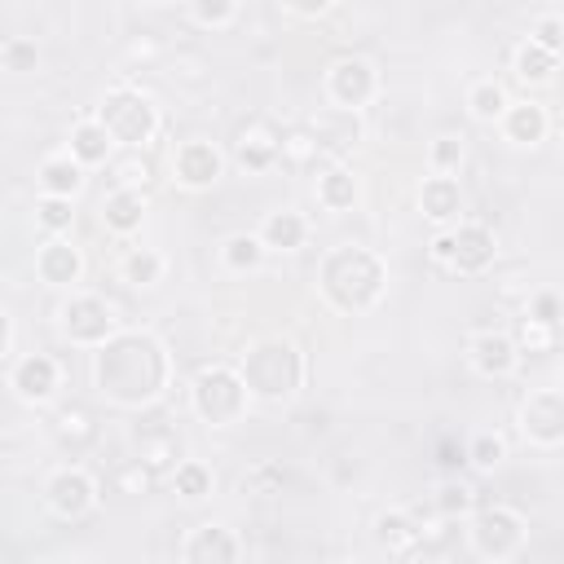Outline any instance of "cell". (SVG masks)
Segmentation results:
<instances>
[{
    "instance_id": "cell-1",
    "label": "cell",
    "mask_w": 564,
    "mask_h": 564,
    "mask_svg": "<svg viewBox=\"0 0 564 564\" xmlns=\"http://www.w3.org/2000/svg\"><path fill=\"white\" fill-rule=\"evenodd\" d=\"M93 383L110 405L145 410L172 383V352L150 330H119L93 352Z\"/></svg>"
},
{
    "instance_id": "cell-2",
    "label": "cell",
    "mask_w": 564,
    "mask_h": 564,
    "mask_svg": "<svg viewBox=\"0 0 564 564\" xmlns=\"http://www.w3.org/2000/svg\"><path fill=\"white\" fill-rule=\"evenodd\" d=\"M388 286V264L379 251L361 247V242H344V247H330L317 264V291L330 308L339 313H366L379 304Z\"/></svg>"
},
{
    "instance_id": "cell-3",
    "label": "cell",
    "mask_w": 564,
    "mask_h": 564,
    "mask_svg": "<svg viewBox=\"0 0 564 564\" xmlns=\"http://www.w3.org/2000/svg\"><path fill=\"white\" fill-rule=\"evenodd\" d=\"M234 370H238L247 397L251 401H264V405H286L304 388V352L286 335H260V339H251Z\"/></svg>"
},
{
    "instance_id": "cell-4",
    "label": "cell",
    "mask_w": 564,
    "mask_h": 564,
    "mask_svg": "<svg viewBox=\"0 0 564 564\" xmlns=\"http://www.w3.org/2000/svg\"><path fill=\"white\" fill-rule=\"evenodd\" d=\"M97 123L110 132L115 145H123L128 154H137V150L154 145V137H159V128H163V115H159L154 97H145L141 88L119 84V88H110V93L101 97Z\"/></svg>"
},
{
    "instance_id": "cell-5",
    "label": "cell",
    "mask_w": 564,
    "mask_h": 564,
    "mask_svg": "<svg viewBox=\"0 0 564 564\" xmlns=\"http://www.w3.org/2000/svg\"><path fill=\"white\" fill-rule=\"evenodd\" d=\"M247 405H251V397H247L238 370L225 366V361L203 366V370L194 375V383H189V410H194L203 423H212V427H234V423L247 414Z\"/></svg>"
},
{
    "instance_id": "cell-6",
    "label": "cell",
    "mask_w": 564,
    "mask_h": 564,
    "mask_svg": "<svg viewBox=\"0 0 564 564\" xmlns=\"http://www.w3.org/2000/svg\"><path fill=\"white\" fill-rule=\"evenodd\" d=\"M427 251H432V260H436L441 269L471 278V273H485V269L498 260V238H494V229L480 225V220H458V225L441 229Z\"/></svg>"
},
{
    "instance_id": "cell-7",
    "label": "cell",
    "mask_w": 564,
    "mask_h": 564,
    "mask_svg": "<svg viewBox=\"0 0 564 564\" xmlns=\"http://www.w3.org/2000/svg\"><path fill=\"white\" fill-rule=\"evenodd\" d=\"M467 542H471V551H476L480 560L502 564V560H516V555L524 551L529 524H524V516H520L516 507L494 502V507H480V511L467 520Z\"/></svg>"
},
{
    "instance_id": "cell-8",
    "label": "cell",
    "mask_w": 564,
    "mask_h": 564,
    "mask_svg": "<svg viewBox=\"0 0 564 564\" xmlns=\"http://www.w3.org/2000/svg\"><path fill=\"white\" fill-rule=\"evenodd\" d=\"M62 317V335L75 344V348H101L110 335H119V317H115V304L97 291H70L57 308Z\"/></svg>"
},
{
    "instance_id": "cell-9",
    "label": "cell",
    "mask_w": 564,
    "mask_h": 564,
    "mask_svg": "<svg viewBox=\"0 0 564 564\" xmlns=\"http://www.w3.org/2000/svg\"><path fill=\"white\" fill-rule=\"evenodd\" d=\"M322 88H326V101H330L335 110L361 115V110L379 97V70H375L370 57H361V53H344V57H335V62L326 66Z\"/></svg>"
},
{
    "instance_id": "cell-10",
    "label": "cell",
    "mask_w": 564,
    "mask_h": 564,
    "mask_svg": "<svg viewBox=\"0 0 564 564\" xmlns=\"http://www.w3.org/2000/svg\"><path fill=\"white\" fill-rule=\"evenodd\" d=\"M520 436L538 449H555L564 441V392L538 388L520 401Z\"/></svg>"
},
{
    "instance_id": "cell-11",
    "label": "cell",
    "mask_w": 564,
    "mask_h": 564,
    "mask_svg": "<svg viewBox=\"0 0 564 564\" xmlns=\"http://www.w3.org/2000/svg\"><path fill=\"white\" fill-rule=\"evenodd\" d=\"M181 564H242V538L220 520H198L181 538Z\"/></svg>"
},
{
    "instance_id": "cell-12",
    "label": "cell",
    "mask_w": 564,
    "mask_h": 564,
    "mask_svg": "<svg viewBox=\"0 0 564 564\" xmlns=\"http://www.w3.org/2000/svg\"><path fill=\"white\" fill-rule=\"evenodd\" d=\"M172 176H176V185H185V189H212V185L225 176V154H220V145L207 141V137L181 141V145L172 150Z\"/></svg>"
},
{
    "instance_id": "cell-13",
    "label": "cell",
    "mask_w": 564,
    "mask_h": 564,
    "mask_svg": "<svg viewBox=\"0 0 564 564\" xmlns=\"http://www.w3.org/2000/svg\"><path fill=\"white\" fill-rule=\"evenodd\" d=\"M44 502L62 520H84L97 507V480L84 467H57L44 485Z\"/></svg>"
},
{
    "instance_id": "cell-14",
    "label": "cell",
    "mask_w": 564,
    "mask_h": 564,
    "mask_svg": "<svg viewBox=\"0 0 564 564\" xmlns=\"http://www.w3.org/2000/svg\"><path fill=\"white\" fill-rule=\"evenodd\" d=\"M9 388H13V397L26 401V405L53 401V392L62 388V366H57V357H48V352H26V357H18L13 370H9Z\"/></svg>"
},
{
    "instance_id": "cell-15",
    "label": "cell",
    "mask_w": 564,
    "mask_h": 564,
    "mask_svg": "<svg viewBox=\"0 0 564 564\" xmlns=\"http://www.w3.org/2000/svg\"><path fill=\"white\" fill-rule=\"evenodd\" d=\"M304 132L317 145V154H330V159H339L344 150H352L366 137L361 115H348V110H335V106H322L317 115H308Z\"/></svg>"
},
{
    "instance_id": "cell-16",
    "label": "cell",
    "mask_w": 564,
    "mask_h": 564,
    "mask_svg": "<svg viewBox=\"0 0 564 564\" xmlns=\"http://www.w3.org/2000/svg\"><path fill=\"white\" fill-rule=\"evenodd\" d=\"M35 278L44 286L75 291V282L84 278V251L70 238H44L40 251H35Z\"/></svg>"
},
{
    "instance_id": "cell-17",
    "label": "cell",
    "mask_w": 564,
    "mask_h": 564,
    "mask_svg": "<svg viewBox=\"0 0 564 564\" xmlns=\"http://www.w3.org/2000/svg\"><path fill=\"white\" fill-rule=\"evenodd\" d=\"M234 159H238L251 176H260V172H269V167L282 163V137H278L264 119H251V123L238 128V137H234Z\"/></svg>"
},
{
    "instance_id": "cell-18",
    "label": "cell",
    "mask_w": 564,
    "mask_h": 564,
    "mask_svg": "<svg viewBox=\"0 0 564 564\" xmlns=\"http://www.w3.org/2000/svg\"><path fill=\"white\" fill-rule=\"evenodd\" d=\"M467 361H471V370L485 375V379H507V375L520 366V352H516V339H511L507 330H480V335H471V344H467Z\"/></svg>"
},
{
    "instance_id": "cell-19",
    "label": "cell",
    "mask_w": 564,
    "mask_h": 564,
    "mask_svg": "<svg viewBox=\"0 0 564 564\" xmlns=\"http://www.w3.org/2000/svg\"><path fill=\"white\" fill-rule=\"evenodd\" d=\"M498 128H502V137L511 141V145H542L546 141V132H551V115H546V106L542 101H511L507 110H502V119H498Z\"/></svg>"
},
{
    "instance_id": "cell-20",
    "label": "cell",
    "mask_w": 564,
    "mask_h": 564,
    "mask_svg": "<svg viewBox=\"0 0 564 564\" xmlns=\"http://www.w3.org/2000/svg\"><path fill=\"white\" fill-rule=\"evenodd\" d=\"M375 542H379L392 560H410V555L423 546V529L414 524V516H410V511L388 507V511H379V516H375Z\"/></svg>"
},
{
    "instance_id": "cell-21",
    "label": "cell",
    "mask_w": 564,
    "mask_h": 564,
    "mask_svg": "<svg viewBox=\"0 0 564 564\" xmlns=\"http://www.w3.org/2000/svg\"><path fill=\"white\" fill-rule=\"evenodd\" d=\"M66 154H70L84 172H88V167H106V163L115 159V141H110V132L97 123V115H88V119H79V123L70 128Z\"/></svg>"
},
{
    "instance_id": "cell-22",
    "label": "cell",
    "mask_w": 564,
    "mask_h": 564,
    "mask_svg": "<svg viewBox=\"0 0 564 564\" xmlns=\"http://www.w3.org/2000/svg\"><path fill=\"white\" fill-rule=\"evenodd\" d=\"M419 212H423L432 225H441V229L458 225V212H463V189H458V181H454V176H423V185H419Z\"/></svg>"
},
{
    "instance_id": "cell-23",
    "label": "cell",
    "mask_w": 564,
    "mask_h": 564,
    "mask_svg": "<svg viewBox=\"0 0 564 564\" xmlns=\"http://www.w3.org/2000/svg\"><path fill=\"white\" fill-rule=\"evenodd\" d=\"M256 238H260L264 251H300L308 242V216L295 212V207H278L260 220Z\"/></svg>"
},
{
    "instance_id": "cell-24",
    "label": "cell",
    "mask_w": 564,
    "mask_h": 564,
    "mask_svg": "<svg viewBox=\"0 0 564 564\" xmlns=\"http://www.w3.org/2000/svg\"><path fill=\"white\" fill-rule=\"evenodd\" d=\"M101 225L115 238H132L145 225V194L141 189H110L101 198Z\"/></svg>"
},
{
    "instance_id": "cell-25",
    "label": "cell",
    "mask_w": 564,
    "mask_h": 564,
    "mask_svg": "<svg viewBox=\"0 0 564 564\" xmlns=\"http://www.w3.org/2000/svg\"><path fill=\"white\" fill-rule=\"evenodd\" d=\"M84 167L66 154V150H57V154H48L44 163H40V189H44V198H70L75 203V194L84 189Z\"/></svg>"
},
{
    "instance_id": "cell-26",
    "label": "cell",
    "mask_w": 564,
    "mask_h": 564,
    "mask_svg": "<svg viewBox=\"0 0 564 564\" xmlns=\"http://www.w3.org/2000/svg\"><path fill=\"white\" fill-rule=\"evenodd\" d=\"M357 198H361V185L344 163H330L326 172H317V203L326 212H352Z\"/></svg>"
},
{
    "instance_id": "cell-27",
    "label": "cell",
    "mask_w": 564,
    "mask_h": 564,
    "mask_svg": "<svg viewBox=\"0 0 564 564\" xmlns=\"http://www.w3.org/2000/svg\"><path fill=\"white\" fill-rule=\"evenodd\" d=\"M511 70H516L520 84H533V88H538V84H551V79H555L560 57L546 53V48H538L533 40H520L516 53H511Z\"/></svg>"
},
{
    "instance_id": "cell-28",
    "label": "cell",
    "mask_w": 564,
    "mask_h": 564,
    "mask_svg": "<svg viewBox=\"0 0 564 564\" xmlns=\"http://www.w3.org/2000/svg\"><path fill=\"white\" fill-rule=\"evenodd\" d=\"M507 106H511V97H507V88H502L494 75H485V79H476V84L467 88V115H471L476 123H498Z\"/></svg>"
},
{
    "instance_id": "cell-29",
    "label": "cell",
    "mask_w": 564,
    "mask_h": 564,
    "mask_svg": "<svg viewBox=\"0 0 564 564\" xmlns=\"http://www.w3.org/2000/svg\"><path fill=\"white\" fill-rule=\"evenodd\" d=\"M163 269H167V260L154 247H128V256L119 260V273L128 286H154V282H163Z\"/></svg>"
},
{
    "instance_id": "cell-30",
    "label": "cell",
    "mask_w": 564,
    "mask_h": 564,
    "mask_svg": "<svg viewBox=\"0 0 564 564\" xmlns=\"http://www.w3.org/2000/svg\"><path fill=\"white\" fill-rule=\"evenodd\" d=\"M212 485H216V476H212V467L198 463V458H181V463L172 467V489H176L185 502H203V498L212 494Z\"/></svg>"
},
{
    "instance_id": "cell-31",
    "label": "cell",
    "mask_w": 564,
    "mask_h": 564,
    "mask_svg": "<svg viewBox=\"0 0 564 564\" xmlns=\"http://www.w3.org/2000/svg\"><path fill=\"white\" fill-rule=\"evenodd\" d=\"M220 264H225L229 273H251V269H260V264H264L260 238H256V234H229L225 247H220Z\"/></svg>"
},
{
    "instance_id": "cell-32",
    "label": "cell",
    "mask_w": 564,
    "mask_h": 564,
    "mask_svg": "<svg viewBox=\"0 0 564 564\" xmlns=\"http://www.w3.org/2000/svg\"><path fill=\"white\" fill-rule=\"evenodd\" d=\"M35 225L48 234V238H66L70 225H75V203L70 198H44L35 203Z\"/></svg>"
},
{
    "instance_id": "cell-33",
    "label": "cell",
    "mask_w": 564,
    "mask_h": 564,
    "mask_svg": "<svg viewBox=\"0 0 564 564\" xmlns=\"http://www.w3.org/2000/svg\"><path fill=\"white\" fill-rule=\"evenodd\" d=\"M502 458H507V441L498 432H476L471 445L463 449V463H471L476 471H494L502 467Z\"/></svg>"
},
{
    "instance_id": "cell-34",
    "label": "cell",
    "mask_w": 564,
    "mask_h": 564,
    "mask_svg": "<svg viewBox=\"0 0 564 564\" xmlns=\"http://www.w3.org/2000/svg\"><path fill=\"white\" fill-rule=\"evenodd\" d=\"M463 159H467V150H463L458 137H436V141L427 145V167H432V176H454V172L463 167Z\"/></svg>"
},
{
    "instance_id": "cell-35",
    "label": "cell",
    "mask_w": 564,
    "mask_h": 564,
    "mask_svg": "<svg viewBox=\"0 0 564 564\" xmlns=\"http://www.w3.org/2000/svg\"><path fill=\"white\" fill-rule=\"evenodd\" d=\"M0 62H4V70L26 75V70L40 66V48H35V40H4L0 44Z\"/></svg>"
},
{
    "instance_id": "cell-36",
    "label": "cell",
    "mask_w": 564,
    "mask_h": 564,
    "mask_svg": "<svg viewBox=\"0 0 564 564\" xmlns=\"http://www.w3.org/2000/svg\"><path fill=\"white\" fill-rule=\"evenodd\" d=\"M189 18L198 22V26H229L234 18H238V4L234 0H194L189 4Z\"/></svg>"
},
{
    "instance_id": "cell-37",
    "label": "cell",
    "mask_w": 564,
    "mask_h": 564,
    "mask_svg": "<svg viewBox=\"0 0 564 564\" xmlns=\"http://www.w3.org/2000/svg\"><path fill=\"white\" fill-rule=\"evenodd\" d=\"M564 13L560 9H551V13H542L538 22H533V31H529V40L538 44V48H546V53H555L560 57V48H564Z\"/></svg>"
},
{
    "instance_id": "cell-38",
    "label": "cell",
    "mask_w": 564,
    "mask_h": 564,
    "mask_svg": "<svg viewBox=\"0 0 564 564\" xmlns=\"http://www.w3.org/2000/svg\"><path fill=\"white\" fill-rule=\"evenodd\" d=\"M516 339V352H551L555 348V330L551 326H538V322H520V330L511 335Z\"/></svg>"
},
{
    "instance_id": "cell-39",
    "label": "cell",
    "mask_w": 564,
    "mask_h": 564,
    "mask_svg": "<svg viewBox=\"0 0 564 564\" xmlns=\"http://www.w3.org/2000/svg\"><path fill=\"white\" fill-rule=\"evenodd\" d=\"M436 511L449 516V520H454V516H467V511H471V489H467L463 480H445L441 494H436Z\"/></svg>"
},
{
    "instance_id": "cell-40",
    "label": "cell",
    "mask_w": 564,
    "mask_h": 564,
    "mask_svg": "<svg viewBox=\"0 0 564 564\" xmlns=\"http://www.w3.org/2000/svg\"><path fill=\"white\" fill-rule=\"evenodd\" d=\"M529 322H538V326H560V295L555 291H538L533 300H529V313H524Z\"/></svg>"
},
{
    "instance_id": "cell-41",
    "label": "cell",
    "mask_w": 564,
    "mask_h": 564,
    "mask_svg": "<svg viewBox=\"0 0 564 564\" xmlns=\"http://www.w3.org/2000/svg\"><path fill=\"white\" fill-rule=\"evenodd\" d=\"M308 159H317V145L308 141V132L304 128L286 132L282 137V163H308Z\"/></svg>"
},
{
    "instance_id": "cell-42",
    "label": "cell",
    "mask_w": 564,
    "mask_h": 564,
    "mask_svg": "<svg viewBox=\"0 0 564 564\" xmlns=\"http://www.w3.org/2000/svg\"><path fill=\"white\" fill-rule=\"evenodd\" d=\"M176 458V441L167 436V441H159V445H141V458L137 463H145V467H167Z\"/></svg>"
},
{
    "instance_id": "cell-43",
    "label": "cell",
    "mask_w": 564,
    "mask_h": 564,
    "mask_svg": "<svg viewBox=\"0 0 564 564\" xmlns=\"http://www.w3.org/2000/svg\"><path fill=\"white\" fill-rule=\"evenodd\" d=\"M9 348H13V317L9 308H0V357H9Z\"/></svg>"
},
{
    "instance_id": "cell-44",
    "label": "cell",
    "mask_w": 564,
    "mask_h": 564,
    "mask_svg": "<svg viewBox=\"0 0 564 564\" xmlns=\"http://www.w3.org/2000/svg\"><path fill=\"white\" fill-rule=\"evenodd\" d=\"M330 4L326 0H317V4H286V13H295V18H322Z\"/></svg>"
},
{
    "instance_id": "cell-45",
    "label": "cell",
    "mask_w": 564,
    "mask_h": 564,
    "mask_svg": "<svg viewBox=\"0 0 564 564\" xmlns=\"http://www.w3.org/2000/svg\"><path fill=\"white\" fill-rule=\"evenodd\" d=\"M335 564H361V560H335Z\"/></svg>"
}]
</instances>
